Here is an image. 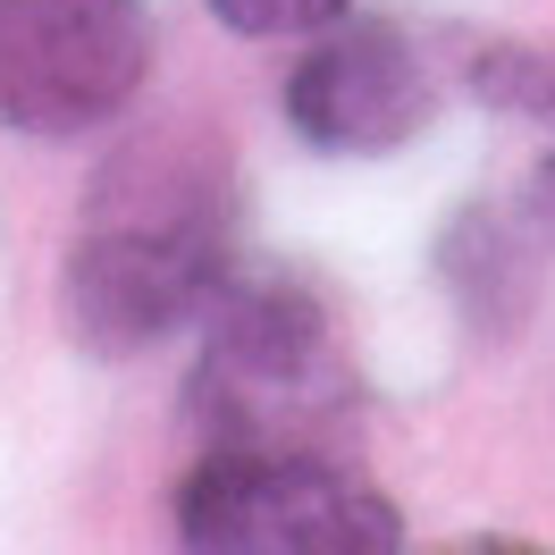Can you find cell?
Here are the masks:
<instances>
[{"label":"cell","mask_w":555,"mask_h":555,"mask_svg":"<svg viewBox=\"0 0 555 555\" xmlns=\"http://www.w3.org/2000/svg\"><path fill=\"white\" fill-rule=\"evenodd\" d=\"M236 177L194 127L127 143L76 219L60 320L85 353H143L236 286Z\"/></svg>","instance_id":"obj_1"},{"label":"cell","mask_w":555,"mask_h":555,"mask_svg":"<svg viewBox=\"0 0 555 555\" xmlns=\"http://www.w3.org/2000/svg\"><path fill=\"white\" fill-rule=\"evenodd\" d=\"M353 404V362L312 286L236 278L203 312V353L185 379L203 447H346Z\"/></svg>","instance_id":"obj_2"},{"label":"cell","mask_w":555,"mask_h":555,"mask_svg":"<svg viewBox=\"0 0 555 555\" xmlns=\"http://www.w3.org/2000/svg\"><path fill=\"white\" fill-rule=\"evenodd\" d=\"M404 521L346 447H203L177 480V547L194 555H387Z\"/></svg>","instance_id":"obj_3"},{"label":"cell","mask_w":555,"mask_h":555,"mask_svg":"<svg viewBox=\"0 0 555 555\" xmlns=\"http://www.w3.org/2000/svg\"><path fill=\"white\" fill-rule=\"evenodd\" d=\"M152 17L143 0H0V127L85 135L143 93Z\"/></svg>","instance_id":"obj_4"},{"label":"cell","mask_w":555,"mask_h":555,"mask_svg":"<svg viewBox=\"0 0 555 555\" xmlns=\"http://www.w3.org/2000/svg\"><path fill=\"white\" fill-rule=\"evenodd\" d=\"M295 135L328 160H387L438 118V76L396 17H337L286 76Z\"/></svg>","instance_id":"obj_5"},{"label":"cell","mask_w":555,"mask_h":555,"mask_svg":"<svg viewBox=\"0 0 555 555\" xmlns=\"http://www.w3.org/2000/svg\"><path fill=\"white\" fill-rule=\"evenodd\" d=\"M555 244L539 236V219L521 203H488V210H463L447 228V244H438V270H447V286L463 295V312L488 320V328H514L521 304H530V278H539V261H547Z\"/></svg>","instance_id":"obj_6"},{"label":"cell","mask_w":555,"mask_h":555,"mask_svg":"<svg viewBox=\"0 0 555 555\" xmlns=\"http://www.w3.org/2000/svg\"><path fill=\"white\" fill-rule=\"evenodd\" d=\"M463 85L505 118H530L555 135V42H472Z\"/></svg>","instance_id":"obj_7"},{"label":"cell","mask_w":555,"mask_h":555,"mask_svg":"<svg viewBox=\"0 0 555 555\" xmlns=\"http://www.w3.org/2000/svg\"><path fill=\"white\" fill-rule=\"evenodd\" d=\"M203 9L228 26V35L278 42V35H320V26H337L353 0H203Z\"/></svg>","instance_id":"obj_8"}]
</instances>
